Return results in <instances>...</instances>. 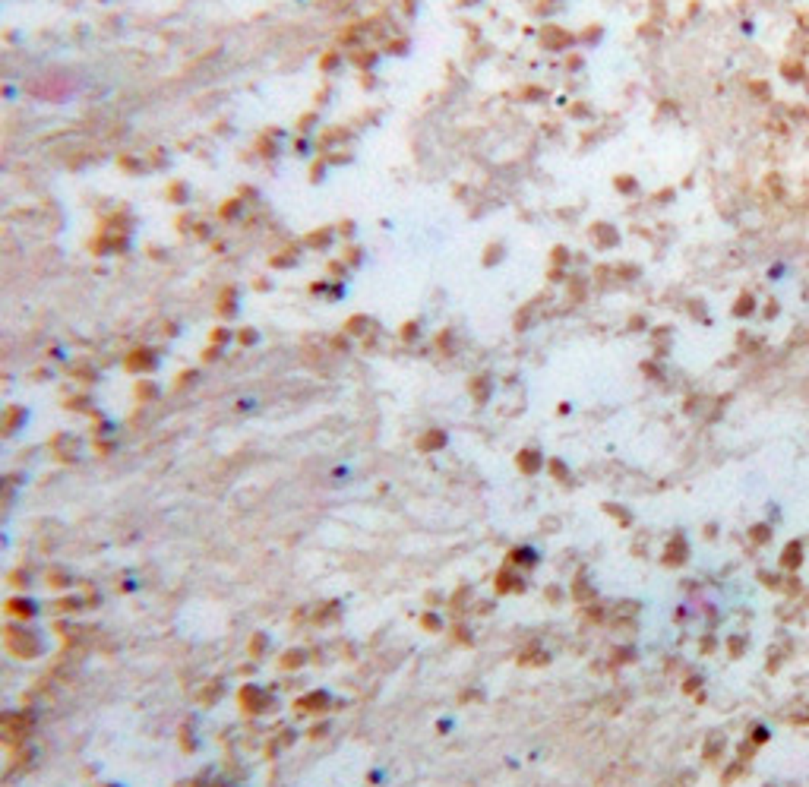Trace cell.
<instances>
[{
	"instance_id": "6da1fadb",
	"label": "cell",
	"mask_w": 809,
	"mask_h": 787,
	"mask_svg": "<svg viewBox=\"0 0 809 787\" xmlns=\"http://www.w3.org/2000/svg\"><path fill=\"white\" fill-rule=\"evenodd\" d=\"M619 190H636V180H617Z\"/></svg>"
}]
</instances>
